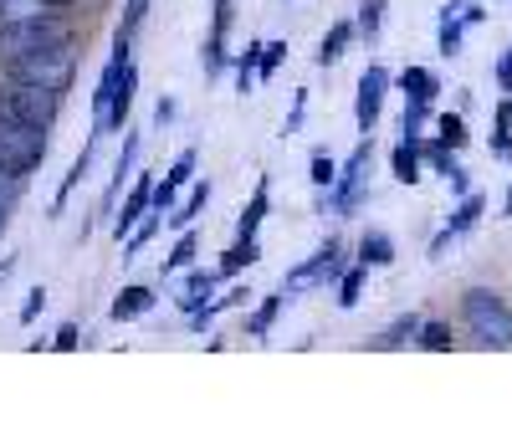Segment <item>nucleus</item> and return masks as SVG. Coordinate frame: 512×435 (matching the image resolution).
I'll list each match as a JSON object with an SVG mask.
<instances>
[{"instance_id": "nucleus-3", "label": "nucleus", "mask_w": 512, "mask_h": 435, "mask_svg": "<svg viewBox=\"0 0 512 435\" xmlns=\"http://www.w3.org/2000/svg\"><path fill=\"white\" fill-rule=\"evenodd\" d=\"M461 323L477 343L487 348H507L512 343V308L492 292V287H466L461 292Z\"/></svg>"}, {"instance_id": "nucleus-28", "label": "nucleus", "mask_w": 512, "mask_h": 435, "mask_svg": "<svg viewBox=\"0 0 512 435\" xmlns=\"http://www.w3.org/2000/svg\"><path fill=\"white\" fill-rule=\"evenodd\" d=\"M308 180H313V190H318V195H328V190H333V180H338V164H333L323 149H313V159H308Z\"/></svg>"}, {"instance_id": "nucleus-26", "label": "nucleus", "mask_w": 512, "mask_h": 435, "mask_svg": "<svg viewBox=\"0 0 512 435\" xmlns=\"http://www.w3.org/2000/svg\"><path fill=\"white\" fill-rule=\"evenodd\" d=\"M364 277H369L364 261L344 267V277H338V308H359V297H364Z\"/></svg>"}, {"instance_id": "nucleus-12", "label": "nucleus", "mask_w": 512, "mask_h": 435, "mask_svg": "<svg viewBox=\"0 0 512 435\" xmlns=\"http://www.w3.org/2000/svg\"><path fill=\"white\" fill-rule=\"evenodd\" d=\"M154 302H159V297H154V287H139V282H128V287H123V292L113 297L108 318H113V323H134V318H144V313L154 308Z\"/></svg>"}, {"instance_id": "nucleus-19", "label": "nucleus", "mask_w": 512, "mask_h": 435, "mask_svg": "<svg viewBox=\"0 0 512 435\" xmlns=\"http://www.w3.org/2000/svg\"><path fill=\"white\" fill-rule=\"evenodd\" d=\"M400 87H405V98H410V103H436L441 77H436L431 67H405V72H400Z\"/></svg>"}, {"instance_id": "nucleus-35", "label": "nucleus", "mask_w": 512, "mask_h": 435, "mask_svg": "<svg viewBox=\"0 0 512 435\" xmlns=\"http://www.w3.org/2000/svg\"><path fill=\"white\" fill-rule=\"evenodd\" d=\"M425 118H431V103H410V98H405V123H400L405 134H420Z\"/></svg>"}, {"instance_id": "nucleus-18", "label": "nucleus", "mask_w": 512, "mask_h": 435, "mask_svg": "<svg viewBox=\"0 0 512 435\" xmlns=\"http://www.w3.org/2000/svg\"><path fill=\"white\" fill-rule=\"evenodd\" d=\"M216 282H221V272H190L185 287H180V297H175V302H180V313H185V318L200 313V308H205V297L216 292Z\"/></svg>"}, {"instance_id": "nucleus-8", "label": "nucleus", "mask_w": 512, "mask_h": 435, "mask_svg": "<svg viewBox=\"0 0 512 435\" xmlns=\"http://www.w3.org/2000/svg\"><path fill=\"white\" fill-rule=\"evenodd\" d=\"M384 93H390V72H384V67H364L359 98H354V123H359V134H374V128H379Z\"/></svg>"}, {"instance_id": "nucleus-41", "label": "nucleus", "mask_w": 512, "mask_h": 435, "mask_svg": "<svg viewBox=\"0 0 512 435\" xmlns=\"http://www.w3.org/2000/svg\"><path fill=\"white\" fill-rule=\"evenodd\" d=\"M497 82H502V87H507V93H512V52H507V57L497 62Z\"/></svg>"}, {"instance_id": "nucleus-45", "label": "nucleus", "mask_w": 512, "mask_h": 435, "mask_svg": "<svg viewBox=\"0 0 512 435\" xmlns=\"http://www.w3.org/2000/svg\"><path fill=\"white\" fill-rule=\"evenodd\" d=\"M31 6H72V0H31Z\"/></svg>"}, {"instance_id": "nucleus-4", "label": "nucleus", "mask_w": 512, "mask_h": 435, "mask_svg": "<svg viewBox=\"0 0 512 435\" xmlns=\"http://www.w3.org/2000/svg\"><path fill=\"white\" fill-rule=\"evenodd\" d=\"M41 164H47V134L31 128L26 118H16L11 108H0V169H11L26 180Z\"/></svg>"}, {"instance_id": "nucleus-2", "label": "nucleus", "mask_w": 512, "mask_h": 435, "mask_svg": "<svg viewBox=\"0 0 512 435\" xmlns=\"http://www.w3.org/2000/svg\"><path fill=\"white\" fill-rule=\"evenodd\" d=\"M72 26L52 11H21V16H6L0 21V62L6 57H21V52H41V47H57L67 41Z\"/></svg>"}, {"instance_id": "nucleus-32", "label": "nucleus", "mask_w": 512, "mask_h": 435, "mask_svg": "<svg viewBox=\"0 0 512 435\" xmlns=\"http://www.w3.org/2000/svg\"><path fill=\"white\" fill-rule=\"evenodd\" d=\"M379 26H384V0H359V21H354V31H359L364 41H374Z\"/></svg>"}, {"instance_id": "nucleus-33", "label": "nucleus", "mask_w": 512, "mask_h": 435, "mask_svg": "<svg viewBox=\"0 0 512 435\" xmlns=\"http://www.w3.org/2000/svg\"><path fill=\"white\" fill-rule=\"evenodd\" d=\"M21 195H26V180H21V174H11V169H0V210H16Z\"/></svg>"}, {"instance_id": "nucleus-6", "label": "nucleus", "mask_w": 512, "mask_h": 435, "mask_svg": "<svg viewBox=\"0 0 512 435\" xmlns=\"http://www.w3.org/2000/svg\"><path fill=\"white\" fill-rule=\"evenodd\" d=\"M344 267H349V261H344V241H333V236H328V246H318L308 261H297V267L282 277V292H287V297H297V292H318V287H328V282L344 277Z\"/></svg>"}, {"instance_id": "nucleus-1", "label": "nucleus", "mask_w": 512, "mask_h": 435, "mask_svg": "<svg viewBox=\"0 0 512 435\" xmlns=\"http://www.w3.org/2000/svg\"><path fill=\"white\" fill-rule=\"evenodd\" d=\"M6 82H31V87H52V93H67L72 77H77V36L57 41V47H41V52H21L6 57Z\"/></svg>"}, {"instance_id": "nucleus-43", "label": "nucleus", "mask_w": 512, "mask_h": 435, "mask_svg": "<svg viewBox=\"0 0 512 435\" xmlns=\"http://www.w3.org/2000/svg\"><path fill=\"white\" fill-rule=\"evenodd\" d=\"M497 128H502V134H512V103H497Z\"/></svg>"}, {"instance_id": "nucleus-34", "label": "nucleus", "mask_w": 512, "mask_h": 435, "mask_svg": "<svg viewBox=\"0 0 512 435\" xmlns=\"http://www.w3.org/2000/svg\"><path fill=\"white\" fill-rule=\"evenodd\" d=\"M149 6H154V0H123V26H118V31L134 36V31L149 21Z\"/></svg>"}, {"instance_id": "nucleus-31", "label": "nucleus", "mask_w": 512, "mask_h": 435, "mask_svg": "<svg viewBox=\"0 0 512 435\" xmlns=\"http://www.w3.org/2000/svg\"><path fill=\"white\" fill-rule=\"evenodd\" d=\"M287 57V41H262V57H256V82H272L277 67Z\"/></svg>"}, {"instance_id": "nucleus-7", "label": "nucleus", "mask_w": 512, "mask_h": 435, "mask_svg": "<svg viewBox=\"0 0 512 435\" xmlns=\"http://www.w3.org/2000/svg\"><path fill=\"white\" fill-rule=\"evenodd\" d=\"M0 108H11V113L26 118L31 128H41V134H52L57 113H62V93H52V87H31V82H6V98H0Z\"/></svg>"}, {"instance_id": "nucleus-40", "label": "nucleus", "mask_w": 512, "mask_h": 435, "mask_svg": "<svg viewBox=\"0 0 512 435\" xmlns=\"http://www.w3.org/2000/svg\"><path fill=\"white\" fill-rule=\"evenodd\" d=\"M492 154L497 159H512V134H502V128H497V134H492Z\"/></svg>"}, {"instance_id": "nucleus-29", "label": "nucleus", "mask_w": 512, "mask_h": 435, "mask_svg": "<svg viewBox=\"0 0 512 435\" xmlns=\"http://www.w3.org/2000/svg\"><path fill=\"white\" fill-rule=\"evenodd\" d=\"M415 343L425 348V354H446V348H451L456 338H451V323H420Z\"/></svg>"}, {"instance_id": "nucleus-30", "label": "nucleus", "mask_w": 512, "mask_h": 435, "mask_svg": "<svg viewBox=\"0 0 512 435\" xmlns=\"http://www.w3.org/2000/svg\"><path fill=\"white\" fill-rule=\"evenodd\" d=\"M436 144H446V149H461L466 144V118L461 113H441L436 118Z\"/></svg>"}, {"instance_id": "nucleus-42", "label": "nucleus", "mask_w": 512, "mask_h": 435, "mask_svg": "<svg viewBox=\"0 0 512 435\" xmlns=\"http://www.w3.org/2000/svg\"><path fill=\"white\" fill-rule=\"evenodd\" d=\"M451 241H456V236H451V231H441V236H436V241H431V261H441V256H446V246H451Z\"/></svg>"}, {"instance_id": "nucleus-25", "label": "nucleus", "mask_w": 512, "mask_h": 435, "mask_svg": "<svg viewBox=\"0 0 512 435\" xmlns=\"http://www.w3.org/2000/svg\"><path fill=\"white\" fill-rule=\"evenodd\" d=\"M359 261H364V267H390V261H395V241L384 231H369L359 241Z\"/></svg>"}, {"instance_id": "nucleus-14", "label": "nucleus", "mask_w": 512, "mask_h": 435, "mask_svg": "<svg viewBox=\"0 0 512 435\" xmlns=\"http://www.w3.org/2000/svg\"><path fill=\"white\" fill-rule=\"evenodd\" d=\"M93 149H98V134L88 139V144H82V154L72 159V169L62 174V190H57V200H52V215H62L67 210V200H72V190L82 185V180H88V169H93Z\"/></svg>"}, {"instance_id": "nucleus-22", "label": "nucleus", "mask_w": 512, "mask_h": 435, "mask_svg": "<svg viewBox=\"0 0 512 435\" xmlns=\"http://www.w3.org/2000/svg\"><path fill=\"white\" fill-rule=\"evenodd\" d=\"M256 256H262V241H246V236H236V246L221 256V277H241L246 267H256Z\"/></svg>"}, {"instance_id": "nucleus-46", "label": "nucleus", "mask_w": 512, "mask_h": 435, "mask_svg": "<svg viewBox=\"0 0 512 435\" xmlns=\"http://www.w3.org/2000/svg\"><path fill=\"white\" fill-rule=\"evenodd\" d=\"M6 221H11V210H0V236H6Z\"/></svg>"}, {"instance_id": "nucleus-36", "label": "nucleus", "mask_w": 512, "mask_h": 435, "mask_svg": "<svg viewBox=\"0 0 512 435\" xmlns=\"http://www.w3.org/2000/svg\"><path fill=\"white\" fill-rule=\"evenodd\" d=\"M303 113H308V93H297V98H292V113H287V123H282L287 139L297 134V128H303Z\"/></svg>"}, {"instance_id": "nucleus-27", "label": "nucleus", "mask_w": 512, "mask_h": 435, "mask_svg": "<svg viewBox=\"0 0 512 435\" xmlns=\"http://www.w3.org/2000/svg\"><path fill=\"white\" fill-rule=\"evenodd\" d=\"M195 256H200V241H195V231L185 226V231H180V241H175V251L164 256V277H175V272H185V267H190Z\"/></svg>"}, {"instance_id": "nucleus-44", "label": "nucleus", "mask_w": 512, "mask_h": 435, "mask_svg": "<svg viewBox=\"0 0 512 435\" xmlns=\"http://www.w3.org/2000/svg\"><path fill=\"white\" fill-rule=\"evenodd\" d=\"M502 215H507V221H512V185H507V200H502Z\"/></svg>"}, {"instance_id": "nucleus-17", "label": "nucleus", "mask_w": 512, "mask_h": 435, "mask_svg": "<svg viewBox=\"0 0 512 435\" xmlns=\"http://www.w3.org/2000/svg\"><path fill=\"white\" fill-rule=\"evenodd\" d=\"M205 205H210V180H190V195H185L175 210H169L164 221L175 226V231H185V226H195V215H200Z\"/></svg>"}, {"instance_id": "nucleus-11", "label": "nucleus", "mask_w": 512, "mask_h": 435, "mask_svg": "<svg viewBox=\"0 0 512 435\" xmlns=\"http://www.w3.org/2000/svg\"><path fill=\"white\" fill-rule=\"evenodd\" d=\"M267 210H272V180L262 174V180H256V190H251V200H246V210L236 215V236H256L262 231V221H267Z\"/></svg>"}, {"instance_id": "nucleus-20", "label": "nucleus", "mask_w": 512, "mask_h": 435, "mask_svg": "<svg viewBox=\"0 0 512 435\" xmlns=\"http://www.w3.org/2000/svg\"><path fill=\"white\" fill-rule=\"evenodd\" d=\"M287 302H292V297H287L282 287H277V292H267V297H262V308H256V313H251V323H246V338H267V333H272V323L282 318Z\"/></svg>"}, {"instance_id": "nucleus-15", "label": "nucleus", "mask_w": 512, "mask_h": 435, "mask_svg": "<svg viewBox=\"0 0 512 435\" xmlns=\"http://www.w3.org/2000/svg\"><path fill=\"white\" fill-rule=\"evenodd\" d=\"M354 36H359V31H354V21H333V26H328V36L318 41L313 62H318V67H333L338 57H344V52L354 47Z\"/></svg>"}, {"instance_id": "nucleus-21", "label": "nucleus", "mask_w": 512, "mask_h": 435, "mask_svg": "<svg viewBox=\"0 0 512 435\" xmlns=\"http://www.w3.org/2000/svg\"><path fill=\"white\" fill-rule=\"evenodd\" d=\"M246 297H251L246 287H231L226 297H210V302H205V308H200V313H190L185 323H190L195 333H205V328H210V323H216V318H221L226 308H241V302H246Z\"/></svg>"}, {"instance_id": "nucleus-39", "label": "nucleus", "mask_w": 512, "mask_h": 435, "mask_svg": "<svg viewBox=\"0 0 512 435\" xmlns=\"http://www.w3.org/2000/svg\"><path fill=\"white\" fill-rule=\"evenodd\" d=\"M175 113H180V103H175V98H159V103H154V123H159V128H164L169 118H175Z\"/></svg>"}, {"instance_id": "nucleus-5", "label": "nucleus", "mask_w": 512, "mask_h": 435, "mask_svg": "<svg viewBox=\"0 0 512 435\" xmlns=\"http://www.w3.org/2000/svg\"><path fill=\"white\" fill-rule=\"evenodd\" d=\"M369 159H374V134H364V139L354 144V154L344 159V169H338L333 190L323 195V205H328L333 215H354V210H359V200H364V190H369Z\"/></svg>"}, {"instance_id": "nucleus-23", "label": "nucleus", "mask_w": 512, "mask_h": 435, "mask_svg": "<svg viewBox=\"0 0 512 435\" xmlns=\"http://www.w3.org/2000/svg\"><path fill=\"white\" fill-rule=\"evenodd\" d=\"M482 210H487V200H482V195H472V190H466V195L456 200V210H451V221H446V231H451V236H466V231H472V226L482 221Z\"/></svg>"}, {"instance_id": "nucleus-9", "label": "nucleus", "mask_w": 512, "mask_h": 435, "mask_svg": "<svg viewBox=\"0 0 512 435\" xmlns=\"http://www.w3.org/2000/svg\"><path fill=\"white\" fill-rule=\"evenodd\" d=\"M154 210V174H134V185H128V195H123V205L113 210V236L123 241L128 231H134L144 215Z\"/></svg>"}, {"instance_id": "nucleus-37", "label": "nucleus", "mask_w": 512, "mask_h": 435, "mask_svg": "<svg viewBox=\"0 0 512 435\" xmlns=\"http://www.w3.org/2000/svg\"><path fill=\"white\" fill-rule=\"evenodd\" d=\"M82 343V333H77V323H62L57 328V338H52V348H57V354H72V348Z\"/></svg>"}, {"instance_id": "nucleus-16", "label": "nucleus", "mask_w": 512, "mask_h": 435, "mask_svg": "<svg viewBox=\"0 0 512 435\" xmlns=\"http://www.w3.org/2000/svg\"><path fill=\"white\" fill-rule=\"evenodd\" d=\"M461 6H466V0H446V6H441V26H436L441 57H461V31H466V21H461Z\"/></svg>"}, {"instance_id": "nucleus-38", "label": "nucleus", "mask_w": 512, "mask_h": 435, "mask_svg": "<svg viewBox=\"0 0 512 435\" xmlns=\"http://www.w3.org/2000/svg\"><path fill=\"white\" fill-rule=\"evenodd\" d=\"M47 308V287H31V297H26V308H21V323H36V313Z\"/></svg>"}, {"instance_id": "nucleus-10", "label": "nucleus", "mask_w": 512, "mask_h": 435, "mask_svg": "<svg viewBox=\"0 0 512 435\" xmlns=\"http://www.w3.org/2000/svg\"><path fill=\"white\" fill-rule=\"evenodd\" d=\"M123 134H128V139H123V154H118V164H113V180H108V195H103V215H113V210H118V195H123V185H128V180H134L139 144H144V139L134 134V128H123Z\"/></svg>"}, {"instance_id": "nucleus-13", "label": "nucleus", "mask_w": 512, "mask_h": 435, "mask_svg": "<svg viewBox=\"0 0 512 435\" xmlns=\"http://www.w3.org/2000/svg\"><path fill=\"white\" fill-rule=\"evenodd\" d=\"M390 169L400 185H420V134H400V144L390 149Z\"/></svg>"}, {"instance_id": "nucleus-24", "label": "nucleus", "mask_w": 512, "mask_h": 435, "mask_svg": "<svg viewBox=\"0 0 512 435\" xmlns=\"http://www.w3.org/2000/svg\"><path fill=\"white\" fill-rule=\"evenodd\" d=\"M415 333H420V318H415V313H405V318H395L390 328H384V333L374 338V348H384V354H395V348H405Z\"/></svg>"}]
</instances>
